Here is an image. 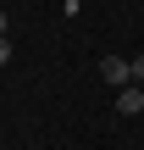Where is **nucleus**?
<instances>
[{
	"label": "nucleus",
	"instance_id": "1",
	"mask_svg": "<svg viewBox=\"0 0 144 150\" xmlns=\"http://www.w3.org/2000/svg\"><path fill=\"white\" fill-rule=\"evenodd\" d=\"M100 78H105V83H117V89H128V83H133V78H128V61H122V56H105V61H100Z\"/></svg>",
	"mask_w": 144,
	"mask_h": 150
},
{
	"label": "nucleus",
	"instance_id": "2",
	"mask_svg": "<svg viewBox=\"0 0 144 150\" xmlns=\"http://www.w3.org/2000/svg\"><path fill=\"white\" fill-rule=\"evenodd\" d=\"M117 111L122 117H139L144 111V89H117Z\"/></svg>",
	"mask_w": 144,
	"mask_h": 150
},
{
	"label": "nucleus",
	"instance_id": "3",
	"mask_svg": "<svg viewBox=\"0 0 144 150\" xmlns=\"http://www.w3.org/2000/svg\"><path fill=\"white\" fill-rule=\"evenodd\" d=\"M128 78H133V83H144V56H133V61H128Z\"/></svg>",
	"mask_w": 144,
	"mask_h": 150
},
{
	"label": "nucleus",
	"instance_id": "4",
	"mask_svg": "<svg viewBox=\"0 0 144 150\" xmlns=\"http://www.w3.org/2000/svg\"><path fill=\"white\" fill-rule=\"evenodd\" d=\"M6 61H11V39H0V67H6Z\"/></svg>",
	"mask_w": 144,
	"mask_h": 150
},
{
	"label": "nucleus",
	"instance_id": "5",
	"mask_svg": "<svg viewBox=\"0 0 144 150\" xmlns=\"http://www.w3.org/2000/svg\"><path fill=\"white\" fill-rule=\"evenodd\" d=\"M6 28H11V22H6V11H0V39H6Z\"/></svg>",
	"mask_w": 144,
	"mask_h": 150
},
{
	"label": "nucleus",
	"instance_id": "6",
	"mask_svg": "<svg viewBox=\"0 0 144 150\" xmlns=\"http://www.w3.org/2000/svg\"><path fill=\"white\" fill-rule=\"evenodd\" d=\"M72 6H78V0H72Z\"/></svg>",
	"mask_w": 144,
	"mask_h": 150
}]
</instances>
